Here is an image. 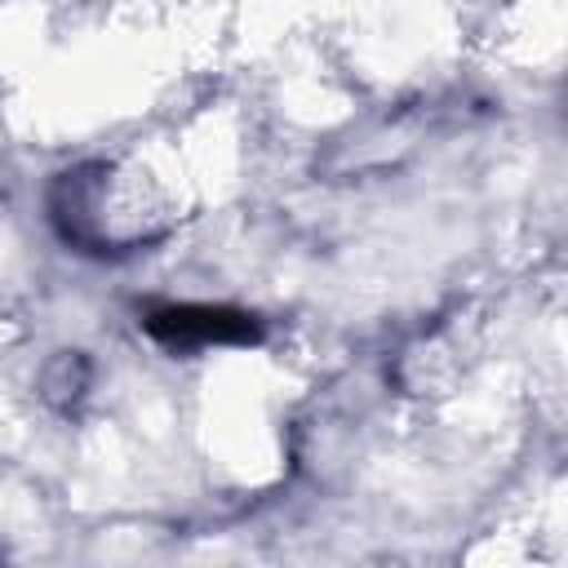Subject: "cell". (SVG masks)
I'll return each mask as SVG.
<instances>
[{
    "label": "cell",
    "instance_id": "1",
    "mask_svg": "<svg viewBox=\"0 0 568 568\" xmlns=\"http://www.w3.org/2000/svg\"><path fill=\"white\" fill-rule=\"evenodd\" d=\"M146 333L169 351H204V346H248L262 337V320L235 306H155L146 315Z\"/></svg>",
    "mask_w": 568,
    "mask_h": 568
}]
</instances>
